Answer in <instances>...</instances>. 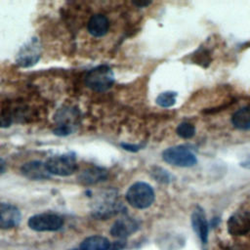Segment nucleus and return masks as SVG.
<instances>
[{
    "instance_id": "obj_11",
    "label": "nucleus",
    "mask_w": 250,
    "mask_h": 250,
    "mask_svg": "<svg viewBox=\"0 0 250 250\" xmlns=\"http://www.w3.org/2000/svg\"><path fill=\"white\" fill-rule=\"evenodd\" d=\"M191 225L194 232L200 238L201 242L203 244H206L208 241L209 228H208V223H207L205 214L200 207H197L193 211L191 215Z\"/></svg>"
},
{
    "instance_id": "obj_13",
    "label": "nucleus",
    "mask_w": 250,
    "mask_h": 250,
    "mask_svg": "<svg viewBox=\"0 0 250 250\" xmlns=\"http://www.w3.org/2000/svg\"><path fill=\"white\" fill-rule=\"evenodd\" d=\"M109 28V22L106 17L98 14L92 16L88 22V31L95 37L104 36Z\"/></svg>"
},
{
    "instance_id": "obj_15",
    "label": "nucleus",
    "mask_w": 250,
    "mask_h": 250,
    "mask_svg": "<svg viewBox=\"0 0 250 250\" xmlns=\"http://www.w3.org/2000/svg\"><path fill=\"white\" fill-rule=\"evenodd\" d=\"M106 177H107L106 170L100 167H92L83 171L82 174L79 176V180L83 184L92 185V184L104 181Z\"/></svg>"
},
{
    "instance_id": "obj_10",
    "label": "nucleus",
    "mask_w": 250,
    "mask_h": 250,
    "mask_svg": "<svg viewBox=\"0 0 250 250\" xmlns=\"http://www.w3.org/2000/svg\"><path fill=\"white\" fill-rule=\"evenodd\" d=\"M139 229V224L136 220L130 217H124L117 220L110 229V233L114 237L125 238Z\"/></svg>"
},
{
    "instance_id": "obj_18",
    "label": "nucleus",
    "mask_w": 250,
    "mask_h": 250,
    "mask_svg": "<svg viewBox=\"0 0 250 250\" xmlns=\"http://www.w3.org/2000/svg\"><path fill=\"white\" fill-rule=\"evenodd\" d=\"M177 134L184 139H190L195 134V129L190 123L184 122L178 126Z\"/></svg>"
},
{
    "instance_id": "obj_7",
    "label": "nucleus",
    "mask_w": 250,
    "mask_h": 250,
    "mask_svg": "<svg viewBox=\"0 0 250 250\" xmlns=\"http://www.w3.org/2000/svg\"><path fill=\"white\" fill-rule=\"evenodd\" d=\"M119 209V203L117 201L116 194L114 191H110L109 193L102 194L100 200L95 202L94 212L99 218H107L111 215H114Z\"/></svg>"
},
{
    "instance_id": "obj_2",
    "label": "nucleus",
    "mask_w": 250,
    "mask_h": 250,
    "mask_svg": "<svg viewBox=\"0 0 250 250\" xmlns=\"http://www.w3.org/2000/svg\"><path fill=\"white\" fill-rule=\"evenodd\" d=\"M114 83V74L108 65L102 64L91 69L85 76V84L92 90L104 92Z\"/></svg>"
},
{
    "instance_id": "obj_3",
    "label": "nucleus",
    "mask_w": 250,
    "mask_h": 250,
    "mask_svg": "<svg viewBox=\"0 0 250 250\" xmlns=\"http://www.w3.org/2000/svg\"><path fill=\"white\" fill-rule=\"evenodd\" d=\"M45 165L50 174L62 177L73 174L77 169L76 159L72 153L54 155L46 161Z\"/></svg>"
},
{
    "instance_id": "obj_1",
    "label": "nucleus",
    "mask_w": 250,
    "mask_h": 250,
    "mask_svg": "<svg viewBox=\"0 0 250 250\" xmlns=\"http://www.w3.org/2000/svg\"><path fill=\"white\" fill-rule=\"evenodd\" d=\"M126 200L134 208L146 209L152 204L154 200V191L148 184L138 182L128 188L126 192Z\"/></svg>"
},
{
    "instance_id": "obj_6",
    "label": "nucleus",
    "mask_w": 250,
    "mask_h": 250,
    "mask_svg": "<svg viewBox=\"0 0 250 250\" xmlns=\"http://www.w3.org/2000/svg\"><path fill=\"white\" fill-rule=\"evenodd\" d=\"M41 56V45L37 38L33 37L22 45L17 55L16 62L21 67H29L35 64Z\"/></svg>"
},
{
    "instance_id": "obj_9",
    "label": "nucleus",
    "mask_w": 250,
    "mask_h": 250,
    "mask_svg": "<svg viewBox=\"0 0 250 250\" xmlns=\"http://www.w3.org/2000/svg\"><path fill=\"white\" fill-rule=\"evenodd\" d=\"M21 219V212L16 206L8 203L0 204V229H13L20 224Z\"/></svg>"
},
{
    "instance_id": "obj_8",
    "label": "nucleus",
    "mask_w": 250,
    "mask_h": 250,
    "mask_svg": "<svg viewBox=\"0 0 250 250\" xmlns=\"http://www.w3.org/2000/svg\"><path fill=\"white\" fill-rule=\"evenodd\" d=\"M228 230L232 235H244L250 231V212L241 210L233 213L228 221Z\"/></svg>"
},
{
    "instance_id": "obj_12",
    "label": "nucleus",
    "mask_w": 250,
    "mask_h": 250,
    "mask_svg": "<svg viewBox=\"0 0 250 250\" xmlns=\"http://www.w3.org/2000/svg\"><path fill=\"white\" fill-rule=\"evenodd\" d=\"M21 171L25 178L30 180H44L49 179L51 176L45 163H42L41 161L27 162L22 165Z\"/></svg>"
},
{
    "instance_id": "obj_20",
    "label": "nucleus",
    "mask_w": 250,
    "mask_h": 250,
    "mask_svg": "<svg viewBox=\"0 0 250 250\" xmlns=\"http://www.w3.org/2000/svg\"><path fill=\"white\" fill-rule=\"evenodd\" d=\"M134 4H135V5H137V6L144 7V6H147V5H149V4H150V2H149V1H142V2L137 1V2H134Z\"/></svg>"
},
{
    "instance_id": "obj_19",
    "label": "nucleus",
    "mask_w": 250,
    "mask_h": 250,
    "mask_svg": "<svg viewBox=\"0 0 250 250\" xmlns=\"http://www.w3.org/2000/svg\"><path fill=\"white\" fill-rule=\"evenodd\" d=\"M5 169H6V163L2 158H0V175L5 172Z\"/></svg>"
},
{
    "instance_id": "obj_4",
    "label": "nucleus",
    "mask_w": 250,
    "mask_h": 250,
    "mask_svg": "<svg viewBox=\"0 0 250 250\" xmlns=\"http://www.w3.org/2000/svg\"><path fill=\"white\" fill-rule=\"evenodd\" d=\"M63 225V219L54 213L36 214L29 218L28 227L35 231H55Z\"/></svg>"
},
{
    "instance_id": "obj_14",
    "label": "nucleus",
    "mask_w": 250,
    "mask_h": 250,
    "mask_svg": "<svg viewBox=\"0 0 250 250\" xmlns=\"http://www.w3.org/2000/svg\"><path fill=\"white\" fill-rule=\"evenodd\" d=\"M109 240L101 235H92L86 237L80 244V250H109Z\"/></svg>"
},
{
    "instance_id": "obj_21",
    "label": "nucleus",
    "mask_w": 250,
    "mask_h": 250,
    "mask_svg": "<svg viewBox=\"0 0 250 250\" xmlns=\"http://www.w3.org/2000/svg\"><path fill=\"white\" fill-rule=\"evenodd\" d=\"M71 250H80V249H71Z\"/></svg>"
},
{
    "instance_id": "obj_17",
    "label": "nucleus",
    "mask_w": 250,
    "mask_h": 250,
    "mask_svg": "<svg viewBox=\"0 0 250 250\" xmlns=\"http://www.w3.org/2000/svg\"><path fill=\"white\" fill-rule=\"evenodd\" d=\"M176 97L177 94L174 92H164L156 98V103L162 107H169L176 103Z\"/></svg>"
},
{
    "instance_id": "obj_5",
    "label": "nucleus",
    "mask_w": 250,
    "mask_h": 250,
    "mask_svg": "<svg viewBox=\"0 0 250 250\" xmlns=\"http://www.w3.org/2000/svg\"><path fill=\"white\" fill-rule=\"evenodd\" d=\"M162 157L167 163L178 167H191L196 164L195 155L184 146H172L162 152Z\"/></svg>"
},
{
    "instance_id": "obj_16",
    "label": "nucleus",
    "mask_w": 250,
    "mask_h": 250,
    "mask_svg": "<svg viewBox=\"0 0 250 250\" xmlns=\"http://www.w3.org/2000/svg\"><path fill=\"white\" fill-rule=\"evenodd\" d=\"M233 126L240 130L250 129V107H242L234 112L231 118Z\"/></svg>"
}]
</instances>
